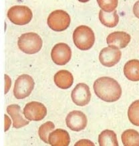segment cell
<instances>
[{
	"instance_id": "9c48e42d",
	"label": "cell",
	"mask_w": 139,
	"mask_h": 146,
	"mask_svg": "<svg viewBox=\"0 0 139 146\" xmlns=\"http://www.w3.org/2000/svg\"><path fill=\"white\" fill-rule=\"evenodd\" d=\"M121 51L117 47L108 46L100 51L99 60L101 64L106 67H112L117 64L121 58Z\"/></svg>"
},
{
	"instance_id": "8992f818",
	"label": "cell",
	"mask_w": 139,
	"mask_h": 146,
	"mask_svg": "<svg viewBox=\"0 0 139 146\" xmlns=\"http://www.w3.org/2000/svg\"><path fill=\"white\" fill-rule=\"evenodd\" d=\"M34 80L28 74H22L16 80L14 89V95L18 99H24L28 97L33 91Z\"/></svg>"
},
{
	"instance_id": "5bb4252c",
	"label": "cell",
	"mask_w": 139,
	"mask_h": 146,
	"mask_svg": "<svg viewBox=\"0 0 139 146\" xmlns=\"http://www.w3.org/2000/svg\"><path fill=\"white\" fill-rule=\"evenodd\" d=\"M54 80L56 85L62 89H69L74 82L72 73L66 70H59L54 75Z\"/></svg>"
},
{
	"instance_id": "44dd1931",
	"label": "cell",
	"mask_w": 139,
	"mask_h": 146,
	"mask_svg": "<svg viewBox=\"0 0 139 146\" xmlns=\"http://www.w3.org/2000/svg\"><path fill=\"white\" fill-rule=\"evenodd\" d=\"M55 128L54 124L52 121H47L40 127L38 134L40 139L45 143H49V135Z\"/></svg>"
},
{
	"instance_id": "cb8c5ba5",
	"label": "cell",
	"mask_w": 139,
	"mask_h": 146,
	"mask_svg": "<svg viewBox=\"0 0 139 146\" xmlns=\"http://www.w3.org/2000/svg\"><path fill=\"white\" fill-rule=\"evenodd\" d=\"M5 82H6V84H5V94H6L7 92L9 91V88H10L11 84V81L10 80V78L6 74H5Z\"/></svg>"
},
{
	"instance_id": "ac0fdd59",
	"label": "cell",
	"mask_w": 139,
	"mask_h": 146,
	"mask_svg": "<svg viewBox=\"0 0 139 146\" xmlns=\"http://www.w3.org/2000/svg\"><path fill=\"white\" fill-rule=\"evenodd\" d=\"M99 19L102 24L108 28H114L117 26L119 22V17L117 14V10L111 13H107L101 9L99 12Z\"/></svg>"
},
{
	"instance_id": "603a6c76",
	"label": "cell",
	"mask_w": 139,
	"mask_h": 146,
	"mask_svg": "<svg viewBox=\"0 0 139 146\" xmlns=\"http://www.w3.org/2000/svg\"><path fill=\"white\" fill-rule=\"evenodd\" d=\"M74 145L78 146V145H92L94 146V143L92 142L90 140L88 139H82L80 141H78Z\"/></svg>"
},
{
	"instance_id": "9a60e30c",
	"label": "cell",
	"mask_w": 139,
	"mask_h": 146,
	"mask_svg": "<svg viewBox=\"0 0 139 146\" xmlns=\"http://www.w3.org/2000/svg\"><path fill=\"white\" fill-rule=\"evenodd\" d=\"M7 112L13 120V127L14 128H21L29 124L21 114V108L18 105H11L7 107Z\"/></svg>"
},
{
	"instance_id": "d6986e66",
	"label": "cell",
	"mask_w": 139,
	"mask_h": 146,
	"mask_svg": "<svg viewBox=\"0 0 139 146\" xmlns=\"http://www.w3.org/2000/svg\"><path fill=\"white\" fill-rule=\"evenodd\" d=\"M121 139L125 146H139V133L136 130L125 131L122 134Z\"/></svg>"
},
{
	"instance_id": "8fae6325",
	"label": "cell",
	"mask_w": 139,
	"mask_h": 146,
	"mask_svg": "<svg viewBox=\"0 0 139 146\" xmlns=\"http://www.w3.org/2000/svg\"><path fill=\"white\" fill-rule=\"evenodd\" d=\"M87 117L80 111H73L68 113L66 118L67 127L74 131L84 129L87 125Z\"/></svg>"
},
{
	"instance_id": "277c9868",
	"label": "cell",
	"mask_w": 139,
	"mask_h": 146,
	"mask_svg": "<svg viewBox=\"0 0 139 146\" xmlns=\"http://www.w3.org/2000/svg\"><path fill=\"white\" fill-rule=\"evenodd\" d=\"M7 17L16 25L24 26L32 20L33 14L29 7L25 5H15L7 11Z\"/></svg>"
},
{
	"instance_id": "ffe728a7",
	"label": "cell",
	"mask_w": 139,
	"mask_h": 146,
	"mask_svg": "<svg viewBox=\"0 0 139 146\" xmlns=\"http://www.w3.org/2000/svg\"><path fill=\"white\" fill-rule=\"evenodd\" d=\"M128 117L130 123L139 127V100L133 102L128 111Z\"/></svg>"
},
{
	"instance_id": "30bf717a",
	"label": "cell",
	"mask_w": 139,
	"mask_h": 146,
	"mask_svg": "<svg viewBox=\"0 0 139 146\" xmlns=\"http://www.w3.org/2000/svg\"><path fill=\"white\" fill-rule=\"evenodd\" d=\"M72 101L78 106L87 105L91 99V93L89 86L84 83L78 84L72 92Z\"/></svg>"
},
{
	"instance_id": "6da1fadb",
	"label": "cell",
	"mask_w": 139,
	"mask_h": 146,
	"mask_svg": "<svg viewBox=\"0 0 139 146\" xmlns=\"http://www.w3.org/2000/svg\"><path fill=\"white\" fill-rule=\"evenodd\" d=\"M93 87L97 97L104 101L115 102L121 97V85L112 78L107 76L99 78L94 82Z\"/></svg>"
},
{
	"instance_id": "ba28073f",
	"label": "cell",
	"mask_w": 139,
	"mask_h": 146,
	"mask_svg": "<svg viewBox=\"0 0 139 146\" xmlns=\"http://www.w3.org/2000/svg\"><path fill=\"white\" fill-rule=\"evenodd\" d=\"M52 59L56 64L65 65L72 57V51L69 46L65 43H58L52 48L51 52Z\"/></svg>"
},
{
	"instance_id": "3957f363",
	"label": "cell",
	"mask_w": 139,
	"mask_h": 146,
	"mask_svg": "<svg viewBox=\"0 0 139 146\" xmlns=\"http://www.w3.org/2000/svg\"><path fill=\"white\" fill-rule=\"evenodd\" d=\"M43 42L40 36L34 32L22 34L18 38V45L20 50L28 54H34L40 50Z\"/></svg>"
},
{
	"instance_id": "7402d4cb",
	"label": "cell",
	"mask_w": 139,
	"mask_h": 146,
	"mask_svg": "<svg viewBox=\"0 0 139 146\" xmlns=\"http://www.w3.org/2000/svg\"><path fill=\"white\" fill-rule=\"evenodd\" d=\"M97 2L102 10L107 13L115 11L119 3L117 0H98Z\"/></svg>"
},
{
	"instance_id": "7a4b0ae2",
	"label": "cell",
	"mask_w": 139,
	"mask_h": 146,
	"mask_svg": "<svg viewBox=\"0 0 139 146\" xmlns=\"http://www.w3.org/2000/svg\"><path fill=\"white\" fill-rule=\"evenodd\" d=\"M74 44L81 50H88L94 45L95 36L90 27L80 26L75 29L73 33Z\"/></svg>"
},
{
	"instance_id": "2e32d148",
	"label": "cell",
	"mask_w": 139,
	"mask_h": 146,
	"mask_svg": "<svg viewBox=\"0 0 139 146\" xmlns=\"http://www.w3.org/2000/svg\"><path fill=\"white\" fill-rule=\"evenodd\" d=\"M124 74L128 80L139 81V60H130L124 66Z\"/></svg>"
},
{
	"instance_id": "e0dca14e",
	"label": "cell",
	"mask_w": 139,
	"mask_h": 146,
	"mask_svg": "<svg viewBox=\"0 0 139 146\" xmlns=\"http://www.w3.org/2000/svg\"><path fill=\"white\" fill-rule=\"evenodd\" d=\"M98 143L100 146H119L117 136L113 131L106 129L98 136Z\"/></svg>"
},
{
	"instance_id": "484cf974",
	"label": "cell",
	"mask_w": 139,
	"mask_h": 146,
	"mask_svg": "<svg viewBox=\"0 0 139 146\" xmlns=\"http://www.w3.org/2000/svg\"><path fill=\"white\" fill-rule=\"evenodd\" d=\"M5 116V131H7V130L9 129V127H10V124H11V121L9 119V118L8 117V116L6 115H4Z\"/></svg>"
},
{
	"instance_id": "7c38bea8",
	"label": "cell",
	"mask_w": 139,
	"mask_h": 146,
	"mask_svg": "<svg viewBox=\"0 0 139 146\" xmlns=\"http://www.w3.org/2000/svg\"><path fill=\"white\" fill-rule=\"evenodd\" d=\"M130 40V36L126 32H115L108 36L106 42L109 46H115L121 49L127 46Z\"/></svg>"
},
{
	"instance_id": "5b68a950",
	"label": "cell",
	"mask_w": 139,
	"mask_h": 146,
	"mask_svg": "<svg viewBox=\"0 0 139 146\" xmlns=\"http://www.w3.org/2000/svg\"><path fill=\"white\" fill-rule=\"evenodd\" d=\"M47 22L52 30L56 32H62L69 27L70 17L66 11L58 9L52 11L49 15Z\"/></svg>"
},
{
	"instance_id": "d4e9b609",
	"label": "cell",
	"mask_w": 139,
	"mask_h": 146,
	"mask_svg": "<svg viewBox=\"0 0 139 146\" xmlns=\"http://www.w3.org/2000/svg\"><path fill=\"white\" fill-rule=\"evenodd\" d=\"M133 13L136 18L139 19V1H136L133 7Z\"/></svg>"
},
{
	"instance_id": "4fadbf2b",
	"label": "cell",
	"mask_w": 139,
	"mask_h": 146,
	"mask_svg": "<svg viewBox=\"0 0 139 146\" xmlns=\"http://www.w3.org/2000/svg\"><path fill=\"white\" fill-rule=\"evenodd\" d=\"M48 141L52 146H68L70 143V135L67 131L58 129L51 132Z\"/></svg>"
},
{
	"instance_id": "52a82bcc",
	"label": "cell",
	"mask_w": 139,
	"mask_h": 146,
	"mask_svg": "<svg viewBox=\"0 0 139 146\" xmlns=\"http://www.w3.org/2000/svg\"><path fill=\"white\" fill-rule=\"evenodd\" d=\"M25 117L29 121H39L42 120L47 115V109L42 103L32 101L26 104L24 109Z\"/></svg>"
}]
</instances>
